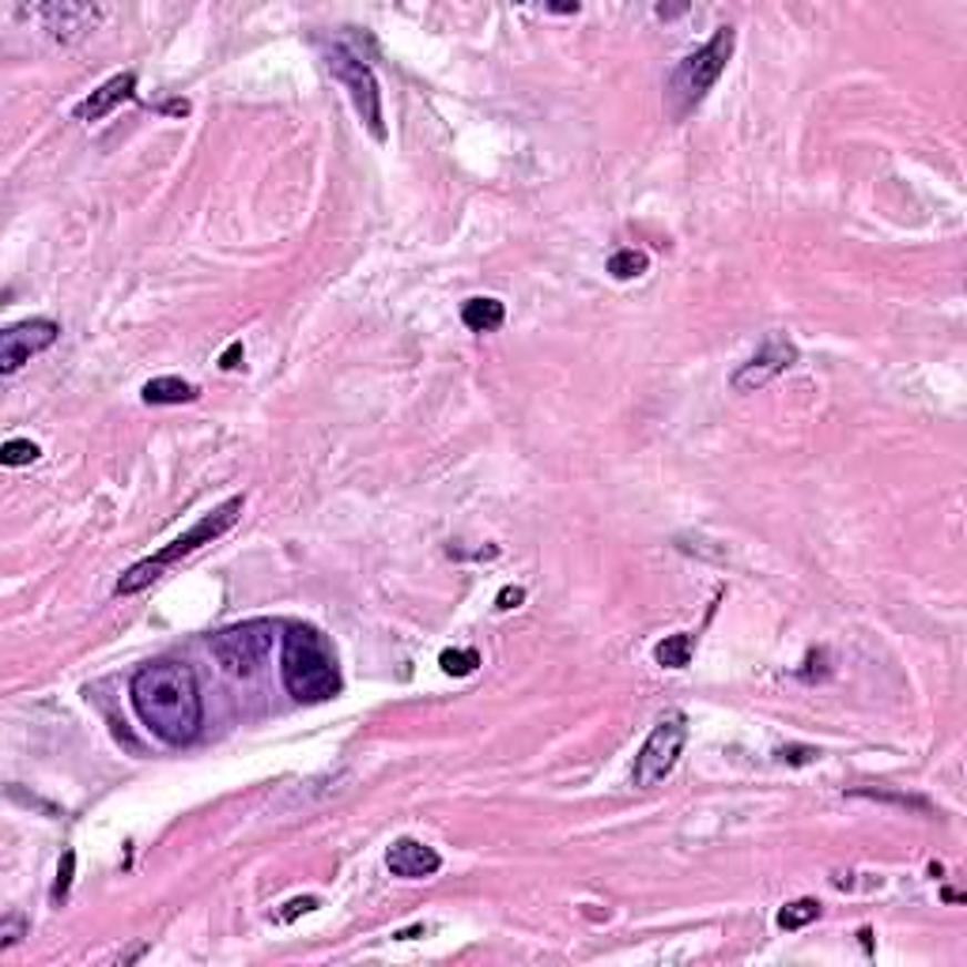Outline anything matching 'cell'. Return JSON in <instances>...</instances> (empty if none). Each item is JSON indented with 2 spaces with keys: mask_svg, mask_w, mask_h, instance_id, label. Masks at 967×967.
<instances>
[{
  "mask_svg": "<svg viewBox=\"0 0 967 967\" xmlns=\"http://www.w3.org/2000/svg\"><path fill=\"white\" fill-rule=\"evenodd\" d=\"M439 665H442V673H450V676H469V673H477L480 654L472 647H454V650H442Z\"/></svg>",
  "mask_w": 967,
  "mask_h": 967,
  "instance_id": "18",
  "label": "cell"
},
{
  "mask_svg": "<svg viewBox=\"0 0 967 967\" xmlns=\"http://www.w3.org/2000/svg\"><path fill=\"white\" fill-rule=\"evenodd\" d=\"M314 907H318V899H314V896L292 899V904H287V910H281V923H292V918H299V915H306V910H314Z\"/></svg>",
  "mask_w": 967,
  "mask_h": 967,
  "instance_id": "22",
  "label": "cell"
},
{
  "mask_svg": "<svg viewBox=\"0 0 967 967\" xmlns=\"http://www.w3.org/2000/svg\"><path fill=\"white\" fill-rule=\"evenodd\" d=\"M284 688L299 703H325L340 692V669L329 639L311 624H287L281 650Z\"/></svg>",
  "mask_w": 967,
  "mask_h": 967,
  "instance_id": "2",
  "label": "cell"
},
{
  "mask_svg": "<svg viewBox=\"0 0 967 967\" xmlns=\"http://www.w3.org/2000/svg\"><path fill=\"white\" fill-rule=\"evenodd\" d=\"M797 363V348L794 340L778 337V333H771V337L764 340V348L756 352L752 359H745L737 367V375H733V389L737 394H752V389H764L771 378H778L783 370H790Z\"/></svg>",
  "mask_w": 967,
  "mask_h": 967,
  "instance_id": "9",
  "label": "cell"
},
{
  "mask_svg": "<svg viewBox=\"0 0 967 967\" xmlns=\"http://www.w3.org/2000/svg\"><path fill=\"white\" fill-rule=\"evenodd\" d=\"M684 741H688V719L681 711L665 714V719L650 730L643 749H639L635 771H631V783H635L639 790H650V786L665 783V778L673 775L676 760H681Z\"/></svg>",
  "mask_w": 967,
  "mask_h": 967,
  "instance_id": "7",
  "label": "cell"
},
{
  "mask_svg": "<svg viewBox=\"0 0 967 967\" xmlns=\"http://www.w3.org/2000/svg\"><path fill=\"white\" fill-rule=\"evenodd\" d=\"M386 869L405 881H424L442 869V858L439 851H431V846L420 839H397L386 854Z\"/></svg>",
  "mask_w": 967,
  "mask_h": 967,
  "instance_id": "10",
  "label": "cell"
},
{
  "mask_svg": "<svg viewBox=\"0 0 967 967\" xmlns=\"http://www.w3.org/2000/svg\"><path fill=\"white\" fill-rule=\"evenodd\" d=\"M461 322L469 333H496L507 322V306L496 295H477L461 306Z\"/></svg>",
  "mask_w": 967,
  "mask_h": 967,
  "instance_id": "13",
  "label": "cell"
},
{
  "mask_svg": "<svg viewBox=\"0 0 967 967\" xmlns=\"http://www.w3.org/2000/svg\"><path fill=\"white\" fill-rule=\"evenodd\" d=\"M23 929H27V923L20 915H8L4 923H0V948H12L23 937Z\"/></svg>",
  "mask_w": 967,
  "mask_h": 967,
  "instance_id": "21",
  "label": "cell"
},
{
  "mask_svg": "<svg viewBox=\"0 0 967 967\" xmlns=\"http://www.w3.org/2000/svg\"><path fill=\"white\" fill-rule=\"evenodd\" d=\"M31 16H39L53 39H77V34L91 31V23L99 20V8L95 4H42V8H31Z\"/></svg>",
  "mask_w": 967,
  "mask_h": 967,
  "instance_id": "11",
  "label": "cell"
},
{
  "mask_svg": "<svg viewBox=\"0 0 967 967\" xmlns=\"http://www.w3.org/2000/svg\"><path fill=\"white\" fill-rule=\"evenodd\" d=\"M522 601H526V590H522V586H507V590L499 593V601H496V604L507 612V609H518V604H522Z\"/></svg>",
  "mask_w": 967,
  "mask_h": 967,
  "instance_id": "23",
  "label": "cell"
},
{
  "mask_svg": "<svg viewBox=\"0 0 967 967\" xmlns=\"http://www.w3.org/2000/svg\"><path fill=\"white\" fill-rule=\"evenodd\" d=\"M133 95H136V72H118V77H110L99 91H91V95L80 102L77 118L80 121H102L110 110H118L121 102H129Z\"/></svg>",
  "mask_w": 967,
  "mask_h": 967,
  "instance_id": "12",
  "label": "cell"
},
{
  "mask_svg": "<svg viewBox=\"0 0 967 967\" xmlns=\"http://www.w3.org/2000/svg\"><path fill=\"white\" fill-rule=\"evenodd\" d=\"M72 869H77V851H64L61 869H58V885H53V899H64L72 888Z\"/></svg>",
  "mask_w": 967,
  "mask_h": 967,
  "instance_id": "20",
  "label": "cell"
},
{
  "mask_svg": "<svg viewBox=\"0 0 967 967\" xmlns=\"http://www.w3.org/2000/svg\"><path fill=\"white\" fill-rule=\"evenodd\" d=\"M647 268H650V257L643 254V250H635V246H624V250H617V254L609 257L612 281H635V276H643Z\"/></svg>",
  "mask_w": 967,
  "mask_h": 967,
  "instance_id": "16",
  "label": "cell"
},
{
  "mask_svg": "<svg viewBox=\"0 0 967 967\" xmlns=\"http://www.w3.org/2000/svg\"><path fill=\"white\" fill-rule=\"evenodd\" d=\"M129 700L136 706V719H141L163 745L179 749L190 745L201 733L204 722V703H201V688L197 676L185 662H152L144 669H136L133 681H129Z\"/></svg>",
  "mask_w": 967,
  "mask_h": 967,
  "instance_id": "1",
  "label": "cell"
},
{
  "mask_svg": "<svg viewBox=\"0 0 967 967\" xmlns=\"http://www.w3.org/2000/svg\"><path fill=\"white\" fill-rule=\"evenodd\" d=\"M238 359H242V340H235L227 352H223V356H220V367H223V370H235V367H242Z\"/></svg>",
  "mask_w": 967,
  "mask_h": 967,
  "instance_id": "24",
  "label": "cell"
},
{
  "mask_svg": "<svg viewBox=\"0 0 967 967\" xmlns=\"http://www.w3.org/2000/svg\"><path fill=\"white\" fill-rule=\"evenodd\" d=\"M39 442L31 439H8L4 446H0V461L8 465V469H20V465H31L39 461Z\"/></svg>",
  "mask_w": 967,
  "mask_h": 967,
  "instance_id": "19",
  "label": "cell"
},
{
  "mask_svg": "<svg viewBox=\"0 0 967 967\" xmlns=\"http://www.w3.org/2000/svg\"><path fill=\"white\" fill-rule=\"evenodd\" d=\"M242 507H246V499H242V496H231L227 503H220L216 510H212V515H204L201 522H193L182 537H174V541L166 544V548H160V552H155V556H147V560H141V563L129 567V571L114 582V593H118V598H133V593L147 590V586L160 579L166 567H174L179 560H185V556H193V552H197V548H204V544L220 541V537L227 533V529L242 518Z\"/></svg>",
  "mask_w": 967,
  "mask_h": 967,
  "instance_id": "3",
  "label": "cell"
},
{
  "mask_svg": "<svg viewBox=\"0 0 967 967\" xmlns=\"http://www.w3.org/2000/svg\"><path fill=\"white\" fill-rule=\"evenodd\" d=\"M692 650H695L692 631H676V635H665L662 643L654 647V662L665 669H684L692 662Z\"/></svg>",
  "mask_w": 967,
  "mask_h": 967,
  "instance_id": "15",
  "label": "cell"
},
{
  "mask_svg": "<svg viewBox=\"0 0 967 967\" xmlns=\"http://www.w3.org/2000/svg\"><path fill=\"white\" fill-rule=\"evenodd\" d=\"M325 64L329 72L340 80V88L348 91L352 106L363 118V125L375 133V141H386V125H383V91H378L375 69L367 61H359L348 45H329L325 50Z\"/></svg>",
  "mask_w": 967,
  "mask_h": 967,
  "instance_id": "5",
  "label": "cell"
},
{
  "mask_svg": "<svg viewBox=\"0 0 967 967\" xmlns=\"http://www.w3.org/2000/svg\"><path fill=\"white\" fill-rule=\"evenodd\" d=\"M144 405H190L197 401V386L185 383V378H174V375H163V378H152L144 389H141Z\"/></svg>",
  "mask_w": 967,
  "mask_h": 967,
  "instance_id": "14",
  "label": "cell"
},
{
  "mask_svg": "<svg viewBox=\"0 0 967 967\" xmlns=\"http://www.w3.org/2000/svg\"><path fill=\"white\" fill-rule=\"evenodd\" d=\"M273 635L276 628L268 620H242V624L216 631L208 639V650L231 676H250L273 650Z\"/></svg>",
  "mask_w": 967,
  "mask_h": 967,
  "instance_id": "6",
  "label": "cell"
},
{
  "mask_svg": "<svg viewBox=\"0 0 967 967\" xmlns=\"http://www.w3.org/2000/svg\"><path fill=\"white\" fill-rule=\"evenodd\" d=\"M733 45H737V31H733V27H719L700 50L688 53V58L676 64L673 80H669V99H673L676 118H684L692 106H700L706 91L719 83L725 64L733 58Z\"/></svg>",
  "mask_w": 967,
  "mask_h": 967,
  "instance_id": "4",
  "label": "cell"
},
{
  "mask_svg": "<svg viewBox=\"0 0 967 967\" xmlns=\"http://www.w3.org/2000/svg\"><path fill=\"white\" fill-rule=\"evenodd\" d=\"M58 337H61V325L53 318H27V322L8 325V329L0 333V370L16 375L31 356L53 348Z\"/></svg>",
  "mask_w": 967,
  "mask_h": 967,
  "instance_id": "8",
  "label": "cell"
},
{
  "mask_svg": "<svg viewBox=\"0 0 967 967\" xmlns=\"http://www.w3.org/2000/svg\"><path fill=\"white\" fill-rule=\"evenodd\" d=\"M816 918H821V904H816V899H794V904L778 910V926L783 929H805L808 923H816Z\"/></svg>",
  "mask_w": 967,
  "mask_h": 967,
  "instance_id": "17",
  "label": "cell"
}]
</instances>
